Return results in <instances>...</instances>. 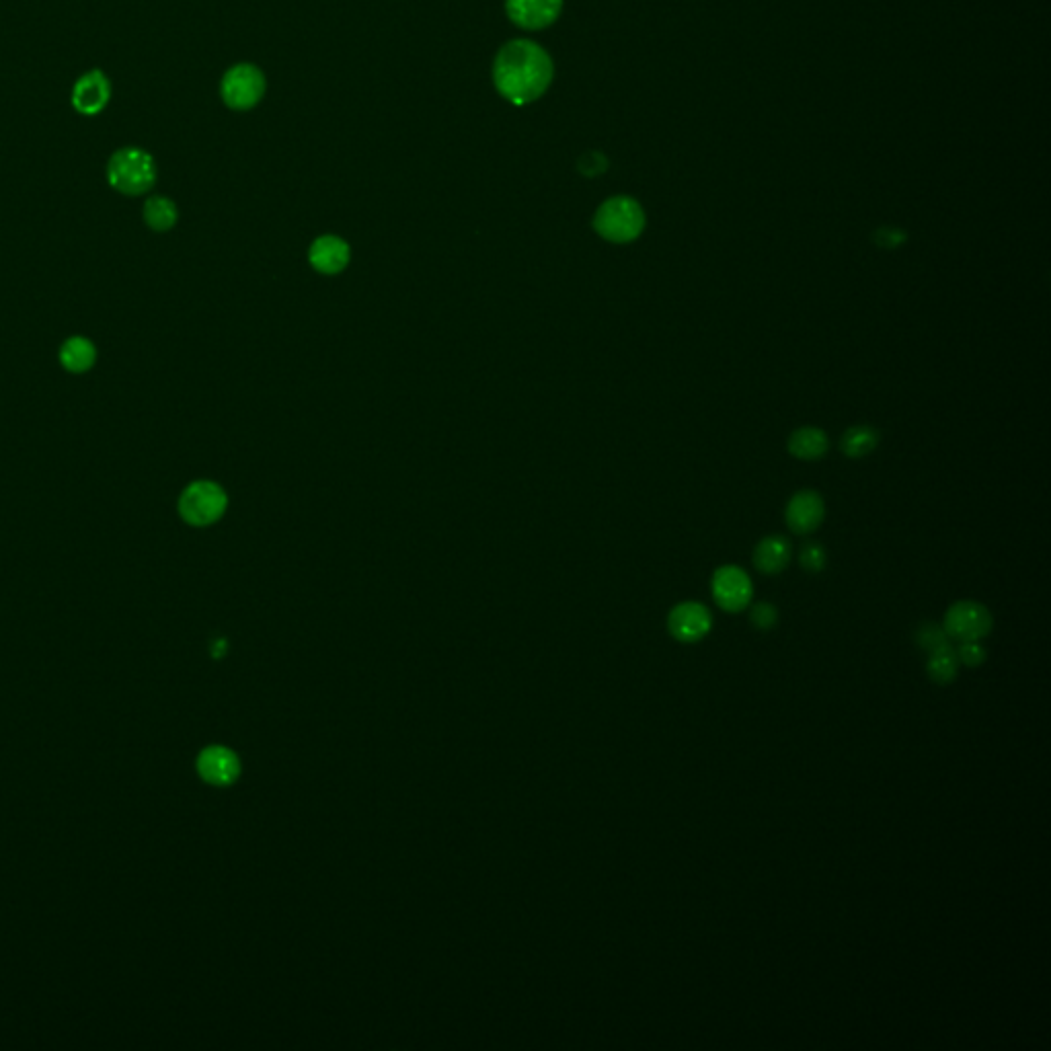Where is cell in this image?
I'll use <instances>...</instances> for the list:
<instances>
[{
    "mask_svg": "<svg viewBox=\"0 0 1051 1051\" xmlns=\"http://www.w3.org/2000/svg\"><path fill=\"white\" fill-rule=\"evenodd\" d=\"M555 76L553 58L532 40L505 44L493 62L497 93L512 105L524 107L549 91Z\"/></svg>",
    "mask_w": 1051,
    "mask_h": 1051,
    "instance_id": "1",
    "label": "cell"
},
{
    "mask_svg": "<svg viewBox=\"0 0 1051 1051\" xmlns=\"http://www.w3.org/2000/svg\"><path fill=\"white\" fill-rule=\"evenodd\" d=\"M107 181L124 196H142L157 181V165L146 150L126 146L111 154L107 163Z\"/></svg>",
    "mask_w": 1051,
    "mask_h": 1051,
    "instance_id": "2",
    "label": "cell"
},
{
    "mask_svg": "<svg viewBox=\"0 0 1051 1051\" xmlns=\"http://www.w3.org/2000/svg\"><path fill=\"white\" fill-rule=\"evenodd\" d=\"M594 228L604 241L627 245L637 241L645 230V212L637 200L629 196H614L598 208Z\"/></svg>",
    "mask_w": 1051,
    "mask_h": 1051,
    "instance_id": "3",
    "label": "cell"
},
{
    "mask_svg": "<svg viewBox=\"0 0 1051 1051\" xmlns=\"http://www.w3.org/2000/svg\"><path fill=\"white\" fill-rule=\"evenodd\" d=\"M228 508L226 491L212 481L191 483L179 497V514L191 526H210L218 522Z\"/></svg>",
    "mask_w": 1051,
    "mask_h": 1051,
    "instance_id": "4",
    "label": "cell"
},
{
    "mask_svg": "<svg viewBox=\"0 0 1051 1051\" xmlns=\"http://www.w3.org/2000/svg\"><path fill=\"white\" fill-rule=\"evenodd\" d=\"M220 95L230 109H253L265 95V76L255 64H235L222 76Z\"/></svg>",
    "mask_w": 1051,
    "mask_h": 1051,
    "instance_id": "5",
    "label": "cell"
},
{
    "mask_svg": "<svg viewBox=\"0 0 1051 1051\" xmlns=\"http://www.w3.org/2000/svg\"><path fill=\"white\" fill-rule=\"evenodd\" d=\"M994 627V618L990 610L973 600H961L955 602L947 614L943 629L949 635V639H955L959 643L963 641H982L990 635Z\"/></svg>",
    "mask_w": 1051,
    "mask_h": 1051,
    "instance_id": "6",
    "label": "cell"
},
{
    "mask_svg": "<svg viewBox=\"0 0 1051 1051\" xmlns=\"http://www.w3.org/2000/svg\"><path fill=\"white\" fill-rule=\"evenodd\" d=\"M711 592L719 608L725 612H742L752 602V579L735 565H723L715 571L711 581Z\"/></svg>",
    "mask_w": 1051,
    "mask_h": 1051,
    "instance_id": "7",
    "label": "cell"
},
{
    "mask_svg": "<svg viewBox=\"0 0 1051 1051\" xmlns=\"http://www.w3.org/2000/svg\"><path fill=\"white\" fill-rule=\"evenodd\" d=\"M711 610L700 602H682L668 616V631L680 643H696L711 633Z\"/></svg>",
    "mask_w": 1051,
    "mask_h": 1051,
    "instance_id": "8",
    "label": "cell"
},
{
    "mask_svg": "<svg viewBox=\"0 0 1051 1051\" xmlns=\"http://www.w3.org/2000/svg\"><path fill=\"white\" fill-rule=\"evenodd\" d=\"M109 99H111V81L107 79V74L103 70H89L87 74H83L81 79L74 83L72 95H70L74 111L87 115V118L99 115L107 107Z\"/></svg>",
    "mask_w": 1051,
    "mask_h": 1051,
    "instance_id": "9",
    "label": "cell"
},
{
    "mask_svg": "<svg viewBox=\"0 0 1051 1051\" xmlns=\"http://www.w3.org/2000/svg\"><path fill=\"white\" fill-rule=\"evenodd\" d=\"M563 11V0H505V13L522 29L536 31L553 25Z\"/></svg>",
    "mask_w": 1051,
    "mask_h": 1051,
    "instance_id": "10",
    "label": "cell"
},
{
    "mask_svg": "<svg viewBox=\"0 0 1051 1051\" xmlns=\"http://www.w3.org/2000/svg\"><path fill=\"white\" fill-rule=\"evenodd\" d=\"M824 516H826L824 499L820 493H815V491L795 493L785 512L787 526L791 528V532L799 536L811 534L813 530L820 528V524L824 522Z\"/></svg>",
    "mask_w": 1051,
    "mask_h": 1051,
    "instance_id": "11",
    "label": "cell"
},
{
    "mask_svg": "<svg viewBox=\"0 0 1051 1051\" xmlns=\"http://www.w3.org/2000/svg\"><path fill=\"white\" fill-rule=\"evenodd\" d=\"M198 772L206 783L216 785V787H226L237 781V776L241 774V762L232 750L222 748V746H212L200 754Z\"/></svg>",
    "mask_w": 1051,
    "mask_h": 1051,
    "instance_id": "12",
    "label": "cell"
},
{
    "mask_svg": "<svg viewBox=\"0 0 1051 1051\" xmlns=\"http://www.w3.org/2000/svg\"><path fill=\"white\" fill-rule=\"evenodd\" d=\"M352 257L349 245L333 235H325L315 239V243L308 249V261L317 271L325 276H335L343 271Z\"/></svg>",
    "mask_w": 1051,
    "mask_h": 1051,
    "instance_id": "13",
    "label": "cell"
},
{
    "mask_svg": "<svg viewBox=\"0 0 1051 1051\" xmlns=\"http://www.w3.org/2000/svg\"><path fill=\"white\" fill-rule=\"evenodd\" d=\"M791 561V542L785 536H766L754 549V565L760 573L776 575L787 569Z\"/></svg>",
    "mask_w": 1051,
    "mask_h": 1051,
    "instance_id": "14",
    "label": "cell"
},
{
    "mask_svg": "<svg viewBox=\"0 0 1051 1051\" xmlns=\"http://www.w3.org/2000/svg\"><path fill=\"white\" fill-rule=\"evenodd\" d=\"M830 450V440L824 430L817 427H801L789 438V452L799 460L824 458Z\"/></svg>",
    "mask_w": 1051,
    "mask_h": 1051,
    "instance_id": "15",
    "label": "cell"
},
{
    "mask_svg": "<svg viewBox=\"0 0 1051 1051\" xmlns=\"http://www.w3.org/2000/svg\"><path fill=\"white\" fill-rule=\"evenodd\" d=\"M60 362L74 374L87 372L97 362V347L85 337H70L60 349Z\"/></svg>",
    "mask_w": 1051,
    "mask_h": 1051,
    "instance_id": "16",
    "label": "cell"
},
{
    "mask_svg": "<svg viewBox=\"0 0 1051 1051\" xmlns=\"http://www.w3.org/2000/svg\"><path fill=\"white\" fill-rule=\"evenodd\" d=\"M879 446V432L871 425H854L848 427L842 436L840 448L848 458H863L875 452Z\"/></svg>",
    "mask_w": 1051,
    "mask_h": 1051,
    "instance_id": "17",
    "label": "cell"
},
{
    "mask_svg": "<svg viewBox=\"0 0 1051 1051\" xmlns=\"http://www.w3.org/2000/svg\"><path fill=\"white\" fill-rule=\"evenodd\" d=\"M957 670H959V659L951 643L928 653L926 672L932 682L949 684L957 678Z\"/></svg>",
    "mask_w": 1051,
    "mask_h": 1051,
    "instance_id": "18",
    "label": "cell"
},
{
    "mask_svg": "<svg viewBox=\"0 0 1051 1051\" xmlns=\"http://www.w3.org/2000/svg\"><path fill=\"white\" fill-rule=\"evenodd\" d=\"M177 218H179L177 206L169 198L154 196V198L146 200V204H144V222L152 230H157V232L171 230L177 224Z\"/></svg>",
    "mask_w": 1051,
    "mask_h": 1051,
    "instance_id": "19",
    "label": "cell"
},
{
    "mask_svg": "<svg viewBox=\"0 0 1051 1051\" xmlns=\"http://www.w3.org/2000/svg\"><path fill=\"white\" fill-rule=\"evenodd\" d=\"M916 643L924 649V651H934L939 647H945L951 643L949 635L945 633L943 627L934 625V622H924V625L916 631Z\"/></svg>",
    "mask_w": 1051,
    "mask_h": 1051,
    "instance_id": "20",
    "label": "cell"
},
{
    "mask_svg": "<svg viewBox=\"0 0 1051 1051\" xmlns=\"http://www.w3.org/2000/svg\"><path fill=\"white\" fill-rule=\"evenodd\" d=\"M799 563L805 571L809 573H820L826 569V563H828V555H826V549L822 547V544L817 542H809L805 544V547L801 549L799 553Z\"/></svg>",
    "mask_w": 1051,
    "mask_h": 1051,
    "instance_id": "21",
    "label": "cell"
},
{
    "mask_svg": "<svg viewBox=\"0 0 1051 1051\" xmlns=\"http://www.w3.org/2000/svg\"><path fill=\"white\" fill-rule=\"evenodd\" d=\"M750 622L758 631H770L778 622V610L770 602H758L750 610Z\"/></svg>",
    "mask_w": 1051,
    "mask_h": 1051,
    "instance_id": "22",
    "label": "cell"
},
{
    "mask_svg": "<svg viewBox=\"0 0 1051 1051\" xmlns=\"http://www.w3.org/2000/svg\"><path fill=\"white\" fill-rule=\"evenodd\" d=\"M955 653H957L959 664L969 666V668L982 666L984 661H986V655H988L986 649L980 645V641H963V643H959Z\"/></svg>",
    "mask_w": 1051,
    "mask_h": 1051,
    "instance_id": "23",
    "label": "cell"
},
{
    "mask_svg": "<svg viewBox=\"0 0 1051 1051\" xmlns=\"http://www.w3.org/2000/svg\"><path fill=\"white\" fill-rule=\"evenodd\" d=\"M577 169H579L581 175H586V177H598V175H602L608 169V159L604 157L602 152L590 150V152H586L579 159Z\"/></svg>",
    "mask_w": 1051,
    "mask_h": 1051,
    "instance_id": "24",
    "label": "cell"
},
{
    "mask_svg": "<svg viewBox=\"0 0 1051 1051\" xmlns=\"http://www.w3.org/2000/svg\"><path fill=\"white\" fill-rule=\"evenodd\" d=\"M904 241H906V232L895 230V228H881V230H877V235H875V243L879 247H887V249L898 247Z\"/></svg>",
    "mask_w": 1051,
    "mask_h": 1051,
    "instance_id": "25",
    "label": "cell"
}]
</instances>
